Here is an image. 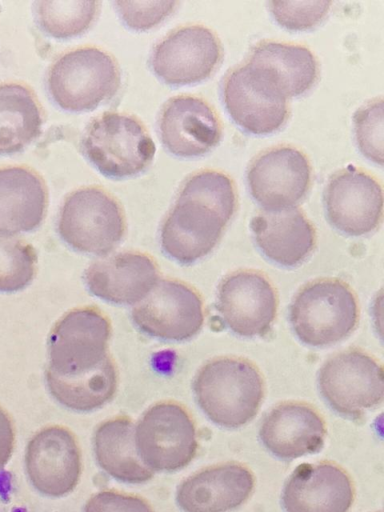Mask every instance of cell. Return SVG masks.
<instances>
[{
    "label": "cell",
    "instance_id": "17",
    "mask_svg": "<svg viewBox=\"0 0 384 512\" xmlns=\"http://www.w3.org/2000/svg\"><path fill=\"white\" fill-rule=\"evenodd\" d=\"M355 498L351 476L332 461L302 463L287 479L282 503L286 512H348Z\"/></svg>",
    "mask_w": 384,
    "mask_h": 512
},
{
    "label": "cell",
    "instance_id": "4",
    "mask_svg": "<svg viewBox=\"0 0 384 512\" xmlns=\"http://www.w3.org/2000/svg\"><path fill=\"white\" fill-rule=\"evenodd\" d=\"M81 147L89 161L104 175L127 178L144 171L153 161L156 146L137 116L105 111L86 126Z\"/></svg>",
    "mask_w": 384,
    "mask_h": 512
},
{
    "label": "cell",
    "instance_id": "5",
    "mask_svg": "<svg viewBox=\"0 0 384 512\" xmlns=\"http://www.w3.org/2000/svg\"><path fill=\"white\" fill-rule=\"evenodd\" d=\"M126 227V215L120 201L98 185L71 191L59 210L60 237L82 253L109 254L124 237Z\"/></svg>",
    "mask_w": 384,
    "mask_h": 512
},
{
    "label": "cell",
    "instance_id": "8",
    "mask_svg": "<svg viewBox=\"0 0 384 512\" xmlns=\"http://www.w3.org/2000/svg\"><path fill=\"white\" fill-rule=\"evenodd\" d=\"M318 386L334 411L359 419L383 401V367L367 351L350 347L323 363L318 373Z\"/></svg>",
    "mask_w": 384,
    "mask_h": 512
},
{
    "label": "cell",
    "instance_id": "23",
    "mask_svg": "<svg viewBox=\"0 0 384 512\" xmlns=\"http://www.w3.org/2000/svg\"><path fill=\"white\" fill-rule=\"evenodd\" d=\"M250 227L261 251L285 267L301 264L316 246V229L299 207L262 209L253 216Z\"/></svg>",
    "mask_w": 384,
    "mask_h": 512
},
{
    "label": "cell",
    "instance_id": "28",
    "mask_svg": "<svg viewBox=\"0 0 384 512\" xmlns=\"http://www.w3.org/2000/svg\"><path fill=\"white\" fill-rule=\"evenodd\" d=\"M99 1L53 0L38 1L36 19L48 35L56 39H68L85 32L93 24L100 11Z\"/></svg>",
    "mask_w": 384,
    "mask_h": 512
},
{
    "label": "cell",
    "instance_id": "11",
    "mask_svg": "<svg viewBox=\"0 0 384 512\" xmlns=\"http://www.w3.org/2000/svg\"><path fill=\"white\" fill-rule=\"evenodd\" d=\"M222 53L220 39L211 28L186 24L171 30L155 45L151 66L167 84H191L209 77Z\"/></svg>",
    "mask_w": 384,
    "mask_h": 512
},
{
    "label": "cell",
    "instance_id": "9",
    "mask_svg": "<svg viewBox=\"0 0 384 512\" xmlns=\"http://www.w3.org/2000/svg\"><path fill=\"white\" fill-rule=\"evenodd\" d=\"M132 320L143 333L162 340L184 341L204 324V301L192 285L174 278L160 279L132 310Z\"/></svg>",
    "mask_w": 384,
    "mask_h": 512
},
{
    "label": "cell",
    "instance_id": "29",
    "mask_svg": "<svg viewBox=\"0 0 384 512\" xmlns=\"http://www.w3.org/2000/svg\"><path fill=\"white\" fill-rule=\"evenodd\" d=\"M37 269L35 248L20 236L0 230V292L23 290L35 278Z\"/></svg>",
    "mask_w": 384,
    "mask_h": 512
},
{
    "label": "cell",
    "instance_id": "12",
    "mask_svg": "<svg viewBox=\"0 0 384 512\" xmlns=\"http://www.w3.org/2000/svg\"><path fill=\"white\" fill-rule=\"evenodd\" d=\"M25 469L31 484L41 494L62 497L70 493L82 473L78 438L63 425L41 428L27 444Z\"/></svg>",
    "mask_w": 384,
    "mask_h": 512
},
{
    "label": "cell",
    "instance_id": "6",
    "mask_svg": "<svg viewBox=\"0 0 384 512\" xmlns=\"http://www.w3.org/2000/svg\"><path fill=\"white\" fill-rule=\"evenodd\" d=\"M109 317L97 306L69 310L50 330L45 371L58 376H77L97 369L111 355Z\"/></svg>",
    "mask_w": 384,
    "mask_h": 512
},
{
    "label": "cell",
    "instance_id": "34",
    "mask_svg": "<svg viewBox=\"0 0 384 512\" xmlns=\"http://www.w3.org/2000/svg\"><path fill=\"white\" fill-rule=\"evenodd\" d=\"M84 512H155L148 500L140 495L106 489L93 494Z\"/></svg>",
    "mask_w": 384,
    "mask_h": 512
},
{
    "label": "cell",
    "instance_id": "7",
    "mask_svg": "<svg viewBox=\"0 0 384 512\" xmlns=\"http://www.w3.org/2000/svg\"><path fill=\"white\" fill-rule=\"evenodd\" d=\"M135 444L142 462L153 472L186 467L198 451L196 423L189 410L174 400L150 406L135 424Z\"/></svg>",
    "mask_w": 384,
    "mask_h": 512
},
{
    "label": "cell",
    "instance_id": "1",
    "mask_svg": "<svg viewBox=\"0 0 384 512\" xmlns=\"http://www.w3.org/2000/svg\"><path fill=\"white\" fill-rule=\"evenodd\" d=\"M193 392L197 404L212 422L238 428L257 415L265 396V380L251 360L218 356L197 371Z\"/></svg>",
    "mask_w": 384,
    "mask_h": 512
},
{
    "label": "cell",
    "instance_id": "22",
    "mask_svg": "<svg viewBox=\"0 0 384 512\" xmlns=\"http://www.w3.org/2000/svg\"><path fill=\"white\" fill-rule=\"evenodd\" d=\"M223 98L234 121L254 134L279 129L290 113L287 99L269 89L245 63L225 76Z\"/></svg>",
    "mask_w": 384,
    "mask_h": 512
},
{
    "label": "cell",
    "instance_id": "3",
    "mask_svg": "<svg viewBox=\"0 0 384 512\" xmlns=\"http://www.w3.org/2000/svg\"><path fill=\"white\" fill-rule=\"evenodd\" d=\"M355 291L337 277H322L303 285L290 305V323L299 340L325 347L347 338L359 322Z\"/></svg>",
    "mask_w": 384,
    "mask_h": 512
},
{
    "label": "cell",
    "instance_id": "2",
    "mask_svg": "<svg viewBox=\"0 0 384 512\" xmlns=\"http://www.w3.org/2000/svg\"><path fill=\"white\" fill-rule=\"evenodd\" d=\"M121 70L105 49L82 45L63 52L51 63L47 87L53 101L72 112L93 110L116 95Z\"/></svg>",
    "mask_w": 384,
    "mask_h": 512
},
{
    "label": "cell",
    "instance_id": "31",
    "mask_svg": "<svg viewBox=\"0 0 384 512\" xmlns=\"http://www.w3.org/2000/svg\"><path fill=\"white\" fill-rule=\"evenodd\" d=\"M356 140L362 153L383 164V99L373 98L359 107L353 116Z\"/></svg>",
    "mask_w": 384,
    "mask_h": 512
},
{
    "label": "cell",
    "instance_id": "35",
    "mask_svg": "<svg viewBox=\"0 0 384 512\" xmlns=\"http://www.w3.org/2000/svg\"><path fill=\"white\" fill-rule=\"evenodd\" d=\"M16 439L15 425L11 415L0 406V469L10 460Z\"/></svg>",
    "mask_w": 384,
    "mask_h": 512
},
{
    "label": "cell",
    "instance_id": "25",
    "mask_svg": "<svg viewBox=\"0 0 384 512\" xmlns=\"http://www.w3.org/2000/svg\"><path fill=\"white\" fill-rule=\"evenodd\" d=\"M135 424L126 415L101 422L93 434L98 465L113 478L132 484L144 483L154 472L141 460L135 444Z\"/></svg>",
    "mask_w": 384,
    "mask_h": 512
},
{
    "label": "cell",
    "instance_id": "13",
    "mask_svg": "<svg viewBox=\"0 0 384 512\" xmlns=\"http://www.w3.org/2000/svg\"><path fill=\"white\" fill-rule=\"evenodd\" d=\"M323 200L330 223L348 235L368 234L382 222L381 183L361 168L350 165L332 174Z\"/></svg>",
    "mask_w": 384,
    "mask_h": 512
},
{
    "label": "cell",
    "instance_id": "14",
    "mask_svg": "<svg viewBox=\"0 0 384 512\" xmlns=\"http://www.w3.org/2000/svg\"><path fill=\"white\" fill-rule=\"evenodd\" d=\"M311 178L309 158L292 145H277L260 152L247 171L252 196L267 210L295 206L309 191Z\"/></svg>",
    "mask_w": 384,
    "mask_h": 512
},
{
    "label": "cell",
    "instance_id": "15",
    "mask_svg": "<svg viewBox=\"0 0 384 512\" xmlns=\"http://www.w3.org/2000/svg\"><path fill=\"white\" fill-rule=\"evenodd\" d=\"M229 220L203 200L178 192L161 227V245L174 260L190 264L219 243Z\"/></svg>",
    "mask_w": 384,
    "mask_h": 512
},
{
    "label": "cell",
    "instance_id": "32",
    "mask_svg": "<svg viewBox=\"0 0 384 512\" xmlns=\"http://www.w3.org/2000/svg\"><path fill=\"white\" fill-rule=\"evenodd\" d=\"M268 4L279 24L291 30H305L324 18L332 2L270 1Z\"/></svg>",
    "mask_w": 384,
    "mask_h": 512
},
{
    "label": "cell",
    "instance_id": "19",
    "mask_svg": "<svg viewBox=\"0 0 384 512\" xmlns=\"http://www.w3.org/2000/svg\"><path fill=\"white\" fill-rule=\"evenodd\" d=\"M159 267L147 253L125 251L93 262L84 272L89 291L121 305L138 304L159 281Z\"/></svg>",
    "mask_w": 384,
    "mask_h": 512
},
{
    "label": "cell",
    "instance_id": "26",
    "mask_svg": "<svg viewBox=\"0 0 384 512\" xmlns=\"http://www.w3.org/2000/svg\"><path fill=\"white\" fill-rule=\"evenodd\" d=\"M44 122L41 102L28 84H0V155L23 150L41 134Z\"/></svg>",
    "mask_w": 384,
    "mask_h": 512
},
{
    "label": "cell",
    "instance_id": "16",
    "mask_svg": "<svg viewBox=\"0 0 384 512\" xmlns=\"http://www.w3.org/2000/svg\"><path fill=\"white\" fill-rule=\"evenodd\" d=\"M159 129L164 146L174 155L194 157L215 147L222 136L221 120L202 97L180 94L163 105Z\"/></svg>",
    "mask_w": 384,
    "mask_h": 512
},
{
    "label": "cell",
    "instance_id": "27",
    "mask_svg": "<svg viewBox=\"0 0 384 512\" xmlns=\"http://www.w3.org/2000/svg\"><path fill=\"white\" fill-rule=\"evenodd\" d=\"M52 397L64 407L89 412L110 402L118 387V370L110 355L97 369L77 376H58L45 371Z\"/></svg>",
    "mask_w": 384,
    "mask_h": 512
},
{
    "label": "cell",
    "instance_id": "33",
    "mask_svg": "<svg viewBox=\"0 0 384 512\" xmlns=\"http://www.w3.org/2000/svg\"><path fill=\"white\" fill-rule=\"evenodd\" d=\"M116 9L125 24L133 30L153 28L171 15L177 1H116Z\"/></svg>",
    "mask_w": 384,
    "mask_h": 512
},
{
    "label": "cell",
    "instance_id": "20",
    "mask_svg": "<svg viewBox=\"0 0 384 512\" xmlns=\"http://www.w3.org/2000/svg\"><path fill=\"white\" fill-rule=\"evenodd\" d=\"M255 477L244 464L227 462L203 468L178 486L176 501L184 512H227L253 492Z\"/></svg>",
    "mask_w": 384,
    "mask_h": 512
},
{
    "label": "cell",
    "instance_id": "18",
    "mask_svg": "<svg viewBox=\"0 0 384 512\" xmlns=\"http://www.w3.org/2000/svg\"><path fill=\"white\" fill-rule=\"evenodd\" d=\"M327 433L321 413L304 401H283L263 418L259 436L263 445L281 459L319 452Z\"/></svg>",
    "mask_w": 384,
    "mask_h": 512
},
{
    "label": "cell",
    "instance_id": "24",
    "mask_svg": "<svg viewBox=\"0 0 384 512\" xmlns=\"http://www.w3.org/2000/svg\"><path fill=\"white\" fill-rule=\"evenodd\" d=\"M49 190L43 176L27 165L0 166V230L28 232L43 222Z\"/></svg>",
    "mask_w": 384,
    "mask_h": 512
},
{
    "label": "cell",
    "instance_id": "21",
    "mask_svg": "<svg viewBox=\"0 0 384 512\" xmlns=\"http://www.w3.org/2000/svg\"><path fill=\"white\" fill-rule=\"evenodd\" d=\"M270 89L288 99L309 90L319 76V63L305 45L263 40L244 62Z\"/></svg>",
    "mask_w": 384,
    "mask_h": 512
},
{
    "label": "cell",
    "instance_id": "10",
    "mask_svg": "<svg viewBox=\"0 0 384 512\" xmlns=\"http://www.w3.org/2000/svg\"><path fill=\"white\" fill-rule=\"evenodd\" d=\"M278 305L275 286L259 270H236L226 275L218 286L217 310L227 327L239 336L269 334Z\"/></svg>",
    "mask_w": 384,
    "mask_h": 512
},
{
    "label": "cell",
    "instance_id": "30",
    "mask_svg": "<svg viewBox=\"0 0 384 512\" xmlns=\"http://www.w3.org/2000/svg\"><path fill=\"white\" fill-rule=\"evenodd\" d=\"M178 192L197 197L219 210L229 221L238 206L234 181L223 171L199 170L186 178Z\"/></svg>",
    "mask_w": 384,
    "mask_h": 512
}]
</instances>
